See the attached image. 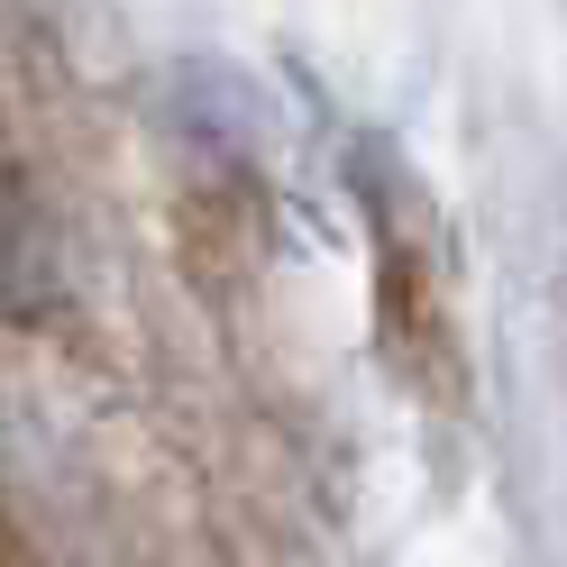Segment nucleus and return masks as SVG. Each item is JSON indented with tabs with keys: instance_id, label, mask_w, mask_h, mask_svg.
Segmentation results:
<instances>
[{
	"instance_id": "nucleus-1",
	"label": "nucleus",
	"mask_w": 567,
	"mask_h": 567,
	"mask_svg": "<svg viewBox=\"0 0 567 567\" xmlns=\"http://www.w3.org/2000/svg\"><path fill=\"white\" fill-rule=\"evenodd\" d=\"M28 266H38V238H28V210H19V174L0 156V293H28Z\"/></svg>"
}]
</instances>
